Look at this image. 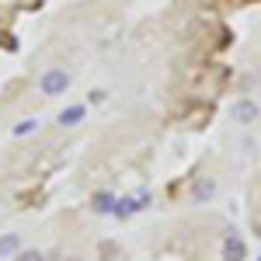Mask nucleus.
<instances>
[{
	"mask_svg": "<svg viewBox=\"0 0 261 261\" xmlns=\"http://www.w3.org/2000/svg\"><path fill=\"white\" fill-rule=\"evenodd\" d=\"M230 119L237 122V125H254L261 119V105L254 98H237L230 105Z\"/></svg>",
	"mask_w": 261,
	"mask_h": 261,
	"instance_id": "nucleus-2",
	"label": "nucleus"
},
{
	"mask_svg": "<svg viewBox=\"0 0 261 261\" xmlns=\"http://www.w3.org/2000/svg\"><path fill=\"white\" fill-rule=\"evenodd\" d=\"M258 261H261V258H258Z\"/></svg>",
	"mask_w": 261,
	"mask_h": 261,
	"instance_id": "nucleus-12",
	"label": "nucleus"
},
{
	"mask_svg": "<svg viewBox=\"0 0 261 261\" xmlns=\"http://www.w3.org/2000/svg\"><path fill=\"white\" fill-rule=\"evenodd\" d=\"M21 251H24L21 233H0V258H18Z\"/></svg>",
	"mask_w": 261,
	"mask_h": 261,
	"instance_id": "nucleus-6",
	"label": "nucleus"
},
{
	"mask_svg": "<svg viewBox=\"0 0 261 261\" xmlns=\"http://www.w3.org/2000/svg\"><path fill=\"white\" fill-rule=\"evenodd\" d=\"M115 192H108V188H101V192H94V199H91V209L98 213V216H112L115 213Z\"/></svg>",
	"mask_w": 261,
	"mask_h": 261,
	"instance_id": "nucleus-4",
	"label": "nucleus"
},
{
	"mask_svg": "<svg viewBox=\"0 0 261 261\" xmlns=\"http://www.w3.org/2000/svg\"><path fill=\"white\" fill-rule=\"evenodd\" d=\"M35 129H39V119H21L18 125H11V136H32V133H35Z\"/></svg>",
	"mask_w": 261,
	"mask_h": 261,
	"instance_id": "nucleus-9",
	"label": "nucleus"
},
{
	"mask_svg": "<svg viewBox=\"0 0 261 261\" xmlns=\"http://www.w3.org/2000/svg\"><path fill=\"white\" fill-rule=\"evenodd\" d=\"M216 195V178H199L195 181V188H192V199L195 202H209Z\"/></svg>",
	"mask_w": 261,
	"mask_h": 261,
	"instance_id": "nucleus-7",
	"label": "nucleus"
},
{
	"mask_svg": "<svg viewBox=\"0 0 261 261\" xmlns=\"http://www.w3.org/2000/svg\"><path fill=\"white\" fill-rule=\"evenodd\" d=\"M84 115H87V105H66L60 115H56V122H60L63 129H73V125H81Z\"/></svg>",
	"mask_w": 261,
	"mask_h": 261,
	"instance_id": "nucleus-5",
	"label": "nucleus"
},
{
	"mask_svg": "<svg viewBox=\"0 0 261 261\" xmlns=\"http://www.w3.org/2000/svg\"><path fill=\"white\" fill-rule=\"evenodd\" d=\"M14 261H45V254H42V251H21Z\"/></svg>",
	"mask_w": 261,
	"mask_h": 261,
	"instance_id": "nucleus-10",
	"label": "nucleus"
},
{
	"mask_svg": "<svg viewBox=\"0 0 261 261\" xmlns=\"http://www.w3.org/2000/svg\"><path fill=\"white\" fill-rule=\"evenodd\" d=\"M133 213H140V205H136V195H122V199L115 202V213H112V216H119V220H129Z\"/></svg>",
	"mask_w": 261,
	"mask_h": 261,
	"instance_id": "nucleus-8",
	"label": "nucleus"
},
{
	"mask_svg": "<svg viewBox=\"0 0 261 261\" xmlns=\"http://www.w3.org/2000/svg\"><path fill=\"white\" fill-rule=\"evenodd\" d=\"M70 84H73V73L66 66H45L39 77V91L45 98H63L70 91Z\"/></svg>",
	"mask_w": 261,
	"mask_h": 261,
	"instance_id": "nucleus-1",
	"label": "nucleus"
},
{
	"mask_svg": "<svg viewBox=\"0 0 261 261\" xmlns=\"http://www.w3.org/2000/svg\"><path fill=\"white\" fill-rule=\"evenodd\" d=\"M223 261H247V244L237 230H226L223 237Z\"/></svg>",
	"mask_w": 261,
	"mask_h": 261,
	"instance_id": "nucleus-3",
	"label": "nucleus"
},
{
	"mask_svg": "<svg viewBox=\"0 0 261 261\" xmlns=\"http://www.w3.org/2000/svg\"><path fill=\"white\" fill-rule=\"evenodd\" d=\"M87 101H91V105H101V101H105V91H91V98H87Z\"/></svg>",
	"mask_w": 261,
	"mask_h": 261,
	"instance_id": "nucleus-11",
	"label": "nucleus"
}]
</instances>
